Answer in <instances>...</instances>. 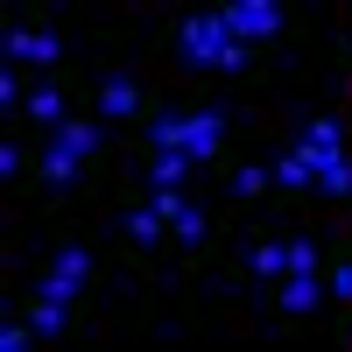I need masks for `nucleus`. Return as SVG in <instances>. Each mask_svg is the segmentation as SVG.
Segmentation results:
<instances>
[{"label": "nucleus", "instance_id": "14", "mask_svg": "<svg viewBox=\"0 0 352 352\" xmlns=\"http://www.w3.org/2000/svg\"><path fill=\"white\" fill-rule=\"evenodd\" d=\"M85 268H92V261H85L78 247H64V254H56V275H71V282H85Z\"/></svg>", "mask_w": 352, "mask_h": 352}, {"label": "nucleus", "instance_id": "13", "mask_svg": "<svg viewBox=\"0 0 352 352\" xmlns=\"http://www.w3.org/2000/svg\"><path fill=\"white\" fill-rule=\"evenodd\" d=\"M232 190H240V197H261V190H268V169H240V176H232Z\"/></svg>", "mask_w": 352, "mask_h": 352}, {"label": "nucleus", "instance_id": "1", "mask_svg": "<svg viewBox=\"0 0 352 352\" xmlns=\"http://www.w3.org/2000/svg\"><path fill=\"white\" fill-rule=\"evenodd\" d=\"M184 56H190V64H219V71H240V64H247V50L232 43L226 14H197V21L184 28Z\"/></svg>", "mask_w": 352, "mask_h": 352}, {"label": "nucleus", "instance_id": "4", "mask_svg": "<svg viewBox=\"0 0 352 352\" xmlns=\"http://www.w3.org/2000/svg\"><path fill=\"white\" fill-rule=\"evenodd\" d=\"M8 56H14V64H21V56H28V64H56L64 43L43 36V28H8Z\"/></svg>", "mask_w": 352, "mask_h": 352}, {"label": "nucleus", "instance_id": "8", "mask_svg": "<svg viewBox=\"0 0 352 352\" xmlns=\"http://www.w3.org/2000/svg\"><path fill=\"white\" fill-rule=\"evenodd\" d=\"M275 176H282V184H296V190H303V184H317V169H310L303 155H282V162H275Z\"/></svg>", "mask_w": 352, "mask_h": 352}, {"label": "nucleus", "instance_id": "2", "mask_svg": "<svg viewBox=\"0 0 352 352\" xmlns=\"http://www.w3.org/2000/svg\"><path fill=\"white\" fill-rule=\"evenodd\" d=\"M92 148H99V127L92 120H64L56 141H50V155H43V176H50V184H71L78 155H92Z\"/></svg>", "mask_w": 352, "mask_h": 352}, {"label": "nucleus", "instance_id": "12", "mask_svg": "<svg viewBox=\"0 0 352 352\" xmlns=\"http://www.w3.org/2000/svg\"><path fill=\"white\" fill-rule=\"evenodd\" d=\"M36 331H64V303H56V296L36 303Z\"/></svg>", "mask_w": 352, "mask_h": 352}, {"label": "nucleus", "instance_id": "16", "mask_svg": "<svg viewBox=\"0 0 352 352\" xmlns=\"http://www.w3.org/2000/svg\"><path fill=\"white\" fill-rule=\"evenodd\" d=\"M176 232H184V240H204V212H197V204H184V212H176Z\"/></svg>", "mask_w": 352, "mask_h": 352}, {"label": "nucleus", "instance_id": "3", "mask_svg": "<svg viewBox=\"0 0 352 352\" xmlns=\"http://www.w3.org/2000/svg\"><path fill=\"white\" fill-rule=\"evenodd\" d=\"M226 28H232V43H247V36H275L282 28V8L275 0H232V8H219Z\"/></svg>", "mask_w": 352, "mask_h": 352}, {"label": "nucleus", "instance_id": "15", "mask_svg": "<svg viewBox=\"0 0 352 352\" xmlns=\"http://www.w3.org/2000/svg\"><path fill=\"white\" fill-rule=\"evenodd\" d=\"M310 268H317V247L296 240V247H289V275H310Z\"/></svg>", "mask_w": 352, "mask_h": 352}, {"label": "nucleus", "instance_id": "11", "mask_svg": "<svg viewBox=\"0 0 352 352\" xmlns=\"http://www.w3.org/2000/svg\"><path fill=\"white\" fill-rule=\"evenodd\" d=\"M162 226H169V219L155 212V204H148V212H134V219H127V232H134V240H155V232H162Z\"/></svg>", "mask_w": 352, "mask_h": 352}, {"label": "nucleus", "instance_id": "7", "mask_svg": "<svg viewBox=\"0 0 352 352\" xmlns=\"http://www.w3.org/2000/svg\"><path fill=\"white\" fill-rule=\"evenodd\" d=\"M99 106H106V113H134V85H127V78H106V85H99Z\"/></svg>", "mask_w": 352, "mask_h": 352}, {"label": "nucleus", "instance_id": "6", "mask_svg": "<svg viewBox=\"0 0 352 352\" xmlns=\"http://www.w3.org/2000/svg\"><path fill=\"white\" fill-rule=\"evenodd\" d=\"M324 289H317V275H289V289H282V310H310Z\"/></svg>", "mask_w": 352, "mask_h": 352}, {"label": "nucleus", "instance_id": "10", "mask_svg": "<svg viewBox=\"0 0 352 352\" xmlns=\"http://www.w3.org/2000/svg\"><path fill=\"white\" fill-rule=\"evenodd\" d=\"M254 268H261V275H282V268H289V247H275V240L254 247Z\"/></svg>", "mask_w": 352, "mask_h": 352}, {"label": "nucleus", "instance_id": "9", "mask_svg": "<svg viewBox=\"0 0 352 352\" xmlns=\"http://www.w3.org/2000/svg\"><path fill=\"white\" fill-rule=\"evenodd\" d=\"M28 113L50 120V127H64V99H56V92H36V99H28Z\"/></svg>", "mask_w": 352, "mask_h": 352}, {"label": "nucleus", "instance_id": "5", "mask_svg": "<svg viewBox=\"0 0 352 352\" xmlns=\"http://www.w3.org/2000/svg\"><path fill=\"white\" fill-rule=\"evenodd\" d=\"M219 134H226V113H197V120H190V141H184V155L204 162V155L219 148Z\"/></svg>", "mask_w": 352, "mask_h": 352}]
</instances>
